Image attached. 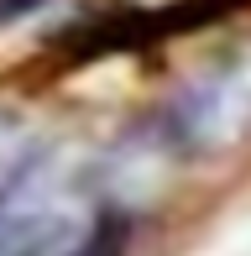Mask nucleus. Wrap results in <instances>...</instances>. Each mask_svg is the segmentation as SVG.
Returning a JSON list of instances; mask_svg holds the SVG:
<instances>
[{"label": "nucleus", "mask_w": 251, "mask_h": 256, "mask_svg": "<svg viewBox=\"0 0 251 256\" xmlns=\"http://www.w3.org/2000/svg\"><path fill=\"white\" fill-rule=\"evenodd\" d=\"M100 209L78 188H16L0 199V256H94Z\"/></svg>", "instance_id": "f257e3e1"}, {"label": "nucleus", "mask_w": 251, "mask_h": 256, "mask_svg": "<svg viewBox=\"0 0 251 256\" xmlns=\"http://www.w3.org/2000/svg\"><path fill=\"white\" fill-rule=\"evenodd\" d=\"M251 136V48L204 68L173 100V142L184 152L214 157Z\"/></svg>", "instance_id": "f03ea898"}, {"label": "nucleus", "mask_w": 251, "mask_h": 256, "mask_svg": "<svg viewBox=\"0 0 251 256\" xmlns=\"http://www.w3.org/2000/svg\"><path fill=\"white\" fill-rule=\"evenodd\" d=\"M26 6H37V0H0V21H10V16H26Z\"/></svg>", "instance_id": "7ed1b4c3"}]
</instances>
